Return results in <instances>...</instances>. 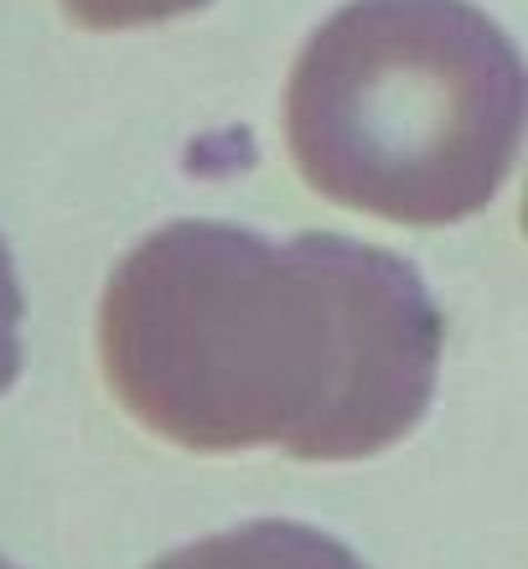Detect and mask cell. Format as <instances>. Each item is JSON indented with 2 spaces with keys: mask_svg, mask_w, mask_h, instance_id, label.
Instances as JSON below:
<instances>
[{
  "mask_svg": "<svg viewBox=\"0 0 528 569\" xmlns=\"http://www.w3.org/2000/svg\"><path fill=\"white\" fill-rule=\"evenodd\" d=\"M440 347L425 274L348 233L177 218L99 300L109 389L146 430L208 456L368 461L425 420Z\"/></svg>",
  "mask_w": 528,
  "mask_h": 569,
  "instance_id": "cell-1",
  "label": "cell"
},
{
  "mask_svg": "<svg viewBox=\"0 0 528 569\" xmlns=\"http://www.w3.org/2000/svg\"><path fill=\"white\" fill-rule=\"evenodd\" d=\"M301 177L383 223L446 228L482 212L524 140V58L471 0H348L286 89Z\"/></svg>",
  "mask_w": 528,
  "mask_h": 569,
  "instance_id": "cell-2",
  "label": "cell"
},
{
  "mask_svg": "<svg viewBox=\"0 0 528 569\" xmlns=\"http://www.w3.org/2000/svg\"><path fill=\"white\" fill-rule=\"evenodd\" d=\"M151 569H368L348 543L311 523L259 518V523L228 528L212 539H197L177 555L156 559Z\"/></svg>",
  "mask_w": 528,
  "mask_h": 569,
  "instance_id": "cell-3",
  "label": "cell"
},
{
  "mask_svg": "<svg viewBox=\"0 0 528 569\" xmlns=\"http://www.w3.org/2000/svg\"><path fill=\"white\" fill-rule=\"evenodd\" d=\"M78 27L89 31H120V27H156V21H177L192 16L212 0H58Z\"/></svg>",
  "mask_w": 528,
  "mask_h": 569,
  "instance_id": "cell-4",
  "label": "cell"
},
{
  "mask_svg": "<svg viewBox=\"0 0 528 569\" xmlns=\"http://www.w3.org/2000/svg\"><path fill=\"white\" fill-rule=\"evenodd\" d=\"M21 316H27V300L16 280V259L0 239V393L21 378Z\"/></svg>",
  "mask_w": 528,
  "mask_h": 569,
  "instance_id": "cell-5",
  "label": "cell"
},
{
  "mask_svg": "<svg viewBox=\"0 0 528 569\" xmlns=\"http://www.w3.org/2000/svg\"><path fill=\"white\" fill-rule=\"evenodd\" d=\"M0 569H16V565H11V559H0Z\"/></svg>",
  "mask_w": 528,
  "mask_h": 569,
  "instance_id": "cell-6",
  "label": "cell"
}]
</instances>
